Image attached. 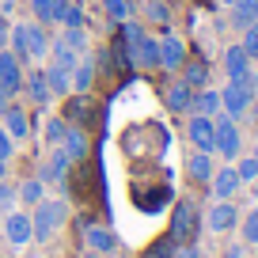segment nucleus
Masks as SVG:
<instances>
[{"label":"nucleus","mask_w":258,"mask_h":258,"mask_svg":"<svg viewBox=\"0 0 258 258\" xmlns=\"http://www.w3.org/2000/svg\"><path fill=\"white\" fill-rule=\"evenodd\" d=\"M175 258H202V250H198V243H186V247L175 250Z\"/></svg>","instance_id":"obj_42"},{"label":"nucleus","mask_w":258,"mask_h":258,"mask_svg":"<svg viewBox=\"0 0 258 258\" xmlns=\"http://www.w3.org/2000/svg\"><path fill=\"white\" fill-rule=\"evenodd\" d=\"M198 232H202V213H198V202H175V209H171V228L167 235L178 243V247H186V243H198Z\"/></svg>","instance_id":"obj_3"},{"label":"nucleus","mask_w":258,"mask_h":258,"mask_svg":"<svg viewBox=\"0 0 258 258\" xmlns=\"http://www.w3.org/2000/svg\"><path fill=\"white\" fill-rule=\"evenodd\" d=\"M80 232H84V247L95 250V254H114V250H118V235H114L106 224L80 220Z\"/></svg>","instance_id":"obj_10"},{"label":"nucleus","mask_w":258,"mask_h":258,"mask_svg":"<svg viewBox=\"0 0 258 258\" xmlns=\"http://www.w3.org/2000/svg\"><path fill=\"white\" fill-rule=\"evenodd\" d=\"M80 258H103V254H95V250H88V247H84V254Z\"/></svg>","instance_id":"obj_45"},{"label":"nucleus","mask_w":258,"mask_h":258,"mask_svg":"<svg viewBox=\"0 0 258 258\" xmlns=\"http://www.w3.org/2000/svg\"><path fill=\"white\" fill-rule=\"evenodd\" d=\"M224 73H228V80H250L254 76V61L247 57V49L239 42L224 49Z\"/></svg>","instance_id":"obj_17"},{"label":"nucleus","mask_w":258,"mask_h":258,"mask_svg":"<svg viewBox=\"0 0 258 258\" xmlns=\"http://www.w3.org/2000/svg\"><path fill=\"white\" fill-rule=\"evenodd\" d=\"M145 23L167 27L171 23V4H167V0H148V4H145Z\"/></svg>","instance_id":"obj_30"},{"label":"nucleus","mask_w":258,"mask_h":258,"mask_svg":"<svg viewBox=\"0 0 258 258\" xmlns=\"http://www.w3.org/2000/svg\"><path fill=\"white\" fill-rule=\"evenodd\" d=\"M61 27H88V16H84V8L76 4V0H69V12H64Z\"/></svg>","instance_id":"obj_39"},{"label":"nucleus","mask_w":258,"mask_h":258,"mask_svg":"<svg viewBox=\"0 0 258 258\" xmlns=\"http://www.w3.org/2000/svg\"><path fill=\"white\" fill-rule=\"evenodd\" d=\"M163 103H167L171 114H190V106H194V88L182 80V76H175V80L167 84V91H163Z\"/></svg>","instance_id":"obj_19"},{"label":"nucleus","mask_w":258,"mask_h":258,"mask_svg":"<svg viewBox=\"0 0 258 258\" xmlns=\"http://www.w3.org/2000/svg\"><path fill=\"white\" fill-rule=\"evenodd\" d=\"M254 76L250 80H228L224 88H220V114H228L232 121H247V110L250 103H254Z\"/></svg>","instance_id":"obj_2"},{"label":"nucleus","mask_w":258,"mask_h":258,"mask_svg":"<svg viewBox=\"0 0 258 258\" xmlns=\"http://www.w3.org/2000/svg\"><path fill=\"white\" fill-rule=\"evenodd\" d=\"M186 141H190L198 152H213V141H217V125H213V118L190 114V118H186Z\"/></svg>","instance_id":"obj_12"},{"label":"nucleus","mask_w":258,"mask_h":258,"mask_svg":"<svg viewBox=\"0 0 258 258\" xmlns=\"http://www.w3.org/2000/svg\"><path fill=\"white\" fill-rule=\"evenodd\" d=\"M213 125H217L213 156H220L224 163H235V160L243 156V129H239V121H232L228 114H217V118H213Z\"/></svg>","instance_id":"obj_4"},{"label":"nucleus","mask_w":258,"mask_h":258,"mask_svg":"<svg viewBox=\"0 0 258 258\" xmlns=\"http://www.w3.org/2000/svg\"><path fill=\"white\" fill-rule=\"evenodd\" d=\"M239 232H243V243H247V247H258V205L247 209V217H239Z\"/></svg>","instance_id":"obj_32"},{"label":"nucleus","mask_w":258,"mask_h":258,"mask_svg":"<svg viewBox=\"0 0 258 258\" xmlns=\"http://www.w3.org/2000/svg\"><path fill=\"white\" fill-rule=\"evenodd\" d=\"M57 38L64 42V46H73L76 53H88L91 49V38H88V27H61V34Z\"/></svg>","instance_id":"obj_28"},{"label":"nucleus","mask_w":258,"mask_h":258,"mask_svg":"<svg viewBox=\"0 0 258 258\" xmlns=\"http://www.w3.org/2000/svg\"><path fill=\"white\" fill-rule=\"evenodd\" d=\"M49 27L46 23H34V19H27V49H31V64H38V61H46V53H49Z\"/></svg>","instance_id":"obj_22"},{"label":"nucleus","mask_w":258,"mask_h":258,"mask_svg":"<svg viewBox=\"0 0 258 258\" xmlns=\"http://www.w3.org/2000/svg\"><path fill=\"white\" fill-rule=\"evenodd\" d=\"M73 167L76 163L64 156V148L57 145V148H49V156L42 160V167H38V178L46 186H61V182H69V175H73Z\"/></svg>","instance_id":"obj_9"},{"label":"nucleus","mask_w":258,"mask_h":258,"mask_svg":"<svg viewBox=\"0 0 258 258\" xmlns=\"http://www.w3.org/2000/svg\"><path fill=\"white\" fill-rule=\"evenodd\" d=\"M61 148H64V156H69L73 163H84V160H88V152H91V137H88V129H84V125H69V121H64Z\"/></svg>","instance_id":"obj_14"},{"label":"nucleus","mask_w":258,"mask_h":258,"mask_svg":"<svg viewBox=\"0 0 258 258\" xmlns=\"http://www.w3.org/2000/svg\"><path fill=\"white\" fill-rule=\"evenodd\" d=\"M27 8H31L34 23H46L49 27V8H53V0H27Z\"/></svg>","instance_id":"obj_38"},{"label":"nucleus","mask_w":258,"mask_h":258,"mask_svg":"<svg viewBox=\"0 0 258 258\" xmlns=\"http://www.w3.org/2000/svg\"><path fill=\"white\" fill-rule=\"evenodd\" d=\"M61 118L69 121V125H84V129H88L91 121H95V91H88V95H80V91L64 95Z\"/></svg>","instance_id":"obj_8"},{"label":"nucleus","mask_w":258,"mask_h":258,"mask_svg":"<svg viewBox=\"0 0 258 258\" xmlns=\"http://www.w3.org/2000/svg\"><path fill=\"white\" fill-rule=\"evenodd\" d=\"M12 205H16V186H12L8 175H4V178H0V217L12 213Z\"/></svg>","instance_id":"obj_36"},{"label":"nucleus","mask_w":258,"mask_h":258,"mask_svg":"<svg viewBox=\"0 0 258 258\" xmlns=\"http://www.w3.org/2000/svg\"><path fill=\"white\" fill-rule=\"evenodd\" d=\"M175 250H178V243L171 239V235H160L156 243H148V247H145V254H141V258H175Z\"/></svg>","instance_id":"obj_31"},{"label":"nucleus","mask_w":258,"mask_h":258,"mask_svg":"<svg viewBox=\"0 0 258 258\" xmlns=\"http://www.w3.org/2000/svg\"><path fill=\"white\" fill-rule=\"evenodd\" d=\"M239 205L235 202H213L209 205V213H205V228L209 232H217V235H224V232H232V228H239Z\"/></svg>","instance_id":"obj_11"},{"label":"nucleus","mask_w":258,"mask_h":258,"mask_svg":"<svg viewBox=\"0 0 258 258\" xmlns=\"http://www.w3.org/2000/svg\"><path fill=\"white\" fill-rule=\"evenodd\" d=\"M64 12H69V0H53V8H49V27H61Z\"/></svg>","instance_id":"obj_40"},{"label":"nucleus","mask_w":258,"mask_h":258,"mask_svg":"<svg viewBox=\"0 0 258 258\" xmlns=\"http://www.w3.org/2000/svg\"><path fill=\"white\" fill-rule=\"evenodd\" d=\"M42 198H46V182H42L38 175H27L23 182L16 186V202H19V205H27V209H34Z\"/></svg>","instance_id":"obj_23"},{"label":"nucleus","mask_w":258,"mask_h":258,"mask_svg":"<svg viewBox=\"0 0 258 258\" xmlns=\"http://www.w3.org/2000/svg\"><path fill=\"white\" fill-rule=\"evenodd\" d=\"M8 38H12V19L0 12V49H8Z\"/></svg>","instance_id":"obj_41"},{"label":"nucleus","mask_w":258,"mask_h":258,"mask_svg":"<svg viewBox=\"0 0 258 258\" xmlns=\"http://www.w3.org/2000/svg\"><path fill=\"white\" fill-rule=\"evenodd\" d=\"M23 80H27V64L12 49H0V91L8 99L23 95Z\"/></svg>","instance_id":"obj_5"},{"label":"nucleus","mask_w":258,"mask_h":258,"mask_svg":"<svg viewBox=\"0 0 258 258\" xmlns=\"http://www.w3.org/2000/svg\"><path fill=\"white\" fill-rule=\"evenodd\" d=\"M224 258H247V243H243V239H239V243H232V247L224 250Z\"/></svg>","instance_id":"obj_43"},{"label":"nucleus","mask_w":258,"mask_h":258,"mask_svg":"<svg viewBox=\"0 0 258 258\" xmlns=\"http://www.w3.org/2000/svg\"><path fill=\"white\" fill-rule=\"evenodd\" d=\"M64 137V118L61 114H46V125H42V141H46L49 148H57Z\"/></svg>","instance_id":"obj_29"},{"label":"nucleus","mask_w":258,"mask_h":258,"mask_svg":"<svg viewBox=\"0 0 258 258\" xmlns=\"http://www.w3.org/2000/svg\"><path fill=\"white\" fill-rule=\"evenodd\" d=\"M247 121L258 129V95H254V103H250V110H247Z\"/></svg>","instance_id":"obj_44"},{"label":"nucleus","mask_w":258,"mask_h":258,"mask_svg":"<svg viewBox=\"0 0 258 258\" xmlns=\"http://www.w3.org/2000/svg\"><path fill=\"white\" fill-rule=\"evenodd\" d=\"M23 95H27V103H31V106H38V110L53 103V91H49L46 73H42L38 64H31V73H27V80H23Z\"/></svg>","instance_id":"obj_16"},{"label":"nucleus","mask_w":258,"mask_h":258,"mask_svg":"<svg viewBox=\"0 0 258 258\" xmlns=\"http://www.w3.org/2000/svg\"><path fill=\"white\" fill-rule=\"evenodd\" d=\"M0 114H4V129L12 133V141H27L38 129V118H31V106L16 103V99H8Z\"/></svg>","instance_id":"obj_6"},{"label":"nucleus","mask_w":258,"mask_h":258,"mask_svg":"<svg viewBox=\"0 0 258 258\" xmlns=\"http://www.w3.org/2000/svg\"><path fill=\"white\" fill-rule=\"evenodd\" d=\"M42 73H46V84L49 91H53V99H64V95H73V76L64 73V69H57V64H42Z\"/></svg>","instance_id":"obj_25"},{"label":"nucleus","mask_w":258,"mask_h":258,"mask_svg":"<svg viewBox=\"0 0 258 258\" xmlns=\"http://www.w3.org/2000/svg\"><path fill=\"white\" fill-rule=\"evenodd\" d=\"M217 4H228V8H232V0H217Z\"/></svg>","instance_id":"obj_48"},{"label":"nucleus","mask_w":258,"mask_h":258,"mask_svg":"<svg viewBox=\"0 0 258 258\" xmlns=\"http://www.w3.org/2000/svg\"><path fill=\"white\" fill-rule=\"evenodd\" d=\"M103 8H106V16H110L114 23H121V19L133 16V0H103Z\"/></svg>","instance_id":"obj_35"},{"label":"nucleus","mask_w":258,"mask_h":258,"mask_svg":"<svg viewBox=\"0 0 258 258\" xmlns=\"http://www.w3.org/2000/svg\"><path fill=\"white\" fill-rule=\"evenodd\" d=\"M190 114L217 118V114H220V91H217V88H202V91H194V106H190Z\"/></svg>","instance_id":"obj_24"},{"label":"nucleus","mask_w":258,"mask_h":258,"mask_svg":"<svg viewBox=\"0 0 258 258\" xmlns=\"http://www.w3.org/2000/svg\"><path fill=\"white\" fill-rule=\"evenodd\" d=\"M178 76H182V80L190 84L194 91H202V88H209V76H213V69H209V61H205V57H194V53H186V61H182V69H178Z\"/></svg>","instance_id":"obj_20"},{"label":"nucleus","mask_w":258,"mask_h":258,"mask_svg":"<svg viewBox=\"0 0 258 258\" xmlns=\"http://www.w3.org/2000/svg\"><path fill=\"white\" fill-rule=\"evenodd\" d=\"M250 156H254V160H258V141H254V148H250Z\"/></svg>","instance_id":"obj_47"},{"label":"nucleus","mask_w":258,"mask_h":258,"mask_svg":"<svg viewBox=\"0 0 258 258\" xmlns=\"http://www.w3.org/2000/svg\"><path fill=\"white\" fill-rule=\"evenodd\" d=\"M235 175H239V182L247 186V182H258V160L250 152H243L239 160H235Z\"/></svg>","instance_id":"obj_33"},{"label":"nucleus","mask_w":258,"mask_h":258,"mask_svg":"<svg viewBox=\"0 0 258 258\" xmlns=\"http://www.w3.org/2000/svg\"><path fill=\"white\" fill-rule=\"evenodd\" d=\"M12 156H16V141H12V133L4 125H0V167H8Z\"/></svg>","instance_id":"obj_37"},{"label":"nucleus","mask_w":258,"mask_h":258,"mask_svg":"<svg viewBox=\"0 0 258 258\" xmlns=\"http://www.w3.org/2000/svg\"><path fill=\"white\" fill-rule=\"evenodd\" d=\"M8 49L19 57L23 64H31V49H27V19H12V38H8Z\"/></svg>","instance_id":"obj_26"},{"label":"nucleus","mask_w":258,"mask_h":258,"mask_svg":"<svg viewBox=\"0 0 258 258\" xmlns=\"http://www.w3.org/2000/svg\"><path fill=\"white\" fill-rule=\"evenodd\" d=\"M239 34H243V38H239V46L247 49V57H250V61L258 64V19H254V23H247V27H243Z\"/></svg>","instance_id":"obj_34"},{"label":"nucleus","mask_w":258,"mask_h":258,"mask_svg":"<svg viewBox=\"0 0 258 258\" xmlns=\"http://www.w3.org/2000/svg\"><path fill=\"white\" fill-rule=\"evenodd\" d=\"M239 175H235V163H224V167L213 171L209 178V190H213V202H232L235 194H239Z\"/></svg>","instance_id":"obj_13"},{"label":"nucleus","mask_w":258,"mask_h":258,"mask_svg":"<svg viewBox=\"0 0 258 258\" xmlns=\"http://www.w3.org/2000/svg\"><path fill=\"white\" fill-rule=\"evenodd\" d=\"M0 228H4V243H8V247H27V243H34L31 213H23V209L4 213V217H0Z\"/></svg>","instance_id":"obj_7"},{"label":"nucleus","mask_w":258,"mask_h":258,"mask_svg":"<svg viewBox=\"0 0 258 258\" xmlns=\"http://www.w3.org/2000/svg\"><path fill=\"white\" fill-rule=\"evenodd\" d=\"M4 103H8V95H4V91H0V110H4Z\"/></svg>","instance_id":"obj_46"},{"label":"nucleus","mask_w":258,"mask_h":258,"mask_svg":"<svg viewBox=\"0 0 258 258\" xmlns=\"http://www.w3.org/2000/svg\"><path fill=\"white\" fill-rule=\"evenodd\" d=\"M254 19H258V0H232V27L235 31H243Z\"/></svg>","instance_id":"obj_27"},{"label":"nucleus","mask_w":258,"mask_h":258,"mask_svg":"<svg viewBox=\"0 0 258 258\" xmlns=\"http://www.w3.org/2000/svg\"><path fill=\"white\" fill-rule=\"evenodd\" d=\"M95 76H99V57L84 53L80 61H76V69H73V91H80V95L95 91Z\"/></svg>","instance_id":"obj_21"},{"label":"nucleus","mask_w":258,"mask_h":258,"mask_svg":"<svg viewBox=\"0 0 258 258\" xmlns=\"http://www.w3.org/2000/svg\"><path fill=\"white\" fill-rule=\"evenodd\" d=\"M186 42L178 38V34H171V31H163V38H160V69H167V73H178L182 69V61H186Z\"/></svg>","instance_id":"obj_15"},{"label":"nucleus","mask_w":258,"mask_h":258,"mask_svg":"<svg viewBox=\"0 0 258 258\" xmlns=\"http://www.w3.org/2000/svg\"><path fill=\"white\" fill-rule=\"evenodd\" d=\"M213 171H217V156L213 152H198V148H194V152L186 156V178H190V182L209 186Z\"/></svg>","instance_id":"obj_18"},{"label":"nucleus","mask_w":258,"mask_h":258,"mask_svg":"<svg viewBox=\"0 0 258 258\" xmlns=\"http://www.w3.org/2000/svg\"><path fill=\"white\" fill-rule=\"evenodd\" d=\"M69 220V202L64 198H42L31 209V228H34V243H49Z\"/></svg>","instance_id":"obj_1"}]
</instances>
